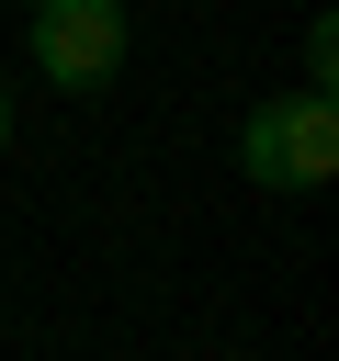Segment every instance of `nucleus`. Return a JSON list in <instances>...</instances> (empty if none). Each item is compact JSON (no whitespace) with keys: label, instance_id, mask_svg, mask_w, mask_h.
Wrapping results in <instances>:
<instances>
[{"label":"nucleus","instance_id":"obj_1","mask_svg":"<svg viewBox=\"0 0 339 361\" xmlns=\"http://www.w3.org/2000/svg\"><path fill=\"white\" fill-rule=\"evenodd\" d=\"M237 169L260 180V192H328L339 180V102H316V90H282V102H260L249 124H237Z\"/></svg>","mask_w":339,"mask_h":361},{"label":"nucleus","instance_id":"obj_2","mask_svg":"<svg viewBox=\"0 0 339 361\" xmlns=\"http://www.w3.org/2000/svg\"><path fill=\"white\" fill-rule=\"evenodd\" d=\"M23 45H34V68L56 90H102L124 68V0H34Z\"/></svg>","mask_w":339,"mask_h":361},{"label":"nucleus","instance_id":"obj_3","mask_svg":"<svg viewBox=\"0 0 339 361\" xmlns=\"http://www.w3.org/2000/svg\"><path fill=\"white\" fill-rule=\"evenodd\" d=\"M328 79H339V34H328V23H316V34H305V90H316V102H328Z\"/></svg>","mask_w":339,"mask_h":361},{"label":"nucleus","instance_id":"obj_4","mask_svg":"<svg viewBox=\"0 0 339 361\" xmlns=\"http://www.w3.org/2000/svg\"><path fill=\"white\" fill-rule=\"evenodd\" d=\"M0 147H11V90H0Z\"/></svg>","mask_w":339,"mask_h":361}]
</instances>
